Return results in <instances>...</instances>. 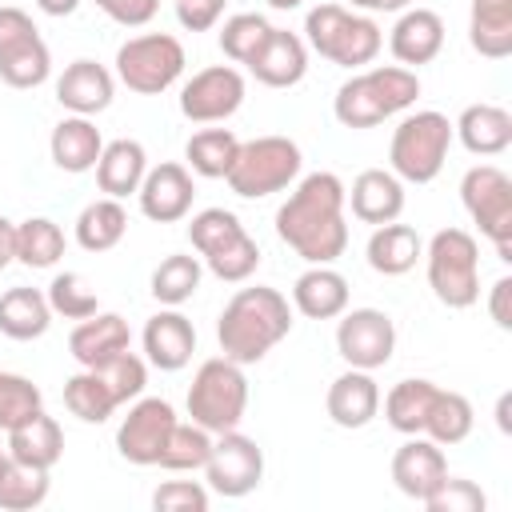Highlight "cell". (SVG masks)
Instances as JSON below:
<instances>
[{
  "label": "cell",
  "mask_w": 512,
  "mask_h": 512,
  "mask_svg": "<svg viewBox=\"0 0 512 512\" xmlns=\"http://www.w3.org/2000/svg\"><path fill=\"white\" fill-rule=\"evenodd\" d=\"M344 180L336 172H308L276 208V236L308 264H332L348 248Z\"/></svg>",
  "instance_id": "obj_1"
},
{
  "label": "cell",
  "mask_w": 512,
  "mask_h": 512,
  "mask_svg": "<svg viewBox=\"0 0 512 512\" xmlns=\"http://www.w3.org/2000/svg\"><path fill=\"white\" fill-rule=\"evenodd\" d=\"M288 332H292V304L280 288L268 284L236 288L216 320L220 356L236 364H260Z\"/></svg>",
  "instance_id": "obj_2"
},
{
  "label": "cell",
  "mask_w": 512,
  "mask_h": 512,
  "mask_svg": "<svg viewBox=\"0 0 512 512\" xmlns=\"http://www.w3.org/2000/svg\"><path fill=\"white\" fill-rule=\"evenodd\" d=\"M420 76L404 64H376L348 76L332 96V116L344 128H376L388 116H400L416 104Z\"/></svg>",
  "instance_id": "obj_3"
},
{
  "label": "cell",
  "mask_w": 512,
  "mask_h": 512,
  "mask_svg": "<svg viewBox=\"0 0 512 512\" xmlns=\"http://www.w3.org/2000/svg\"><path fill=\"white\" fill-rule=\"evenodd\" d=\"M304 44L340 68H364L380 56L384 32L368 12L348 4H316L304 16Z\"/></svg>",
  "instance_id": "obj_4"
},
{
  "label": "cell",
  "mask_w": 512,
  "mask_h": 512,
  "mask_svg": "<svg viewBox=\"0 0 512 512\" xmlns=\"http://www.w3.org/2000/svg\"><path fill=\"white\" fill-rule=\"evenodd\" d=\"M188 240L200 256V264L224 284H244L260 268V244L248 236L240 216L228 208L196 212L188 224Z\"/></svg>",
  "instance_id": "obj_5"
},
{
  "label": "cell",
  "mask_w": 512,
  "mask_h": 512,
  "mask_svg": "<svg viewBox=\"0 0 512 512\" xmlns=\"http://www.w3.org/2000/svg\"><path fill=\"white\" fill-rule=\"evenodd\" d=\"M452 120L436 108L408 112L388 140V172L404 184H432L452 148Z\"/></svg>",
  "instance_id": "obj_6"
},
{
  "label": "cell",
  "mask_w": 512,
  "mask_h": 512,
  "mask_svg": "<svg viewBox=\"0 0 512 512\" xmlns=\"http://www.w3.org/2000/svg\"><path fill=\"white\" fill-rule=\"evenodd\" d=\"M428 288L444 308H472L480 300V244L464 228H440L424 244Z\"/></svg>",
  "instance_id": "obj_7"
},
{
  "label": "cell",
  "mask_w": 512,
  "mask_h": 512,
  "mask_svg": "<svg viewBox=\"0 0 512 512\" xmlns=\"http://www.w3.org/2000/svg\"><path fill=\"white\" fill-rule=\"evenodd\" d=\"M188 416L192 424H200L204 432H228L240 428L244 412H248V376L244 364L228 360V356H212L196 368L192 384H188Z\"/></svg>",
  "instance_id": "obj_8"
},
{
  "label": "cell",
  "mask_w": 512,
  "mask_h": 512,
  "mask_svg": "<svg viewBox=\"0 0 512 512\" xmlns=\"http://www.w3.org/2000/svg\"><path fill=\"white\" fill-rule=\"evenodd\" d=\"M304 156L300 144L288 136H256V140H240V152L228 168V188L244 200H260L272 192H284L300 180Z\"/></svg>",
  "instance_id": "obj_9"
},
{
  "label": "cell",
  "mask_w": 512,
  "mask_h": 512,
  "mask_svg": "<svg viewBox=\"0 0 512 512\" xmlns=\"http://www.w3.org/2000/svg\"><path fill=\"white\" fill-rule=\"evenodd\" d=\"M184 44L172 32H140L116 48V80L136 96H160L184 76Z\"/></svg>",
  "instance_id": "obj_10"
},
{
  "label": "cell",
  "mask_w": 512,
  "mask_h": 512,
  "mask_svg": "<svg viewBox=\"0 0 512 512\" xmlns=\"http://www.w3.org/2000/svg\"><path fill=\"white\" fill-rule=\"evenodd\" d=\"M460 200L500 260H512V176L496 164H472L460 180Z\"/></svg>",
  "instance_id": "obj_11"
},
{
  "label": "cell",
  "mask_w": 512,
  "mask_h": 512,
  "mask_svg": "<svg viewBox=\"0 0 512 512\" xmlns=\"http://www.w3.org/2000/svg\"><path fill=\"white\" fill-rule=\"evenodd\" d=\"M48 76L52 52L36 20L16 4H0V80L8 88H40Z\"/></svg>",
  "instance_id": "obj_12"
},
{
  "label": "cell",
  "mask_w": 512,
  "mask_h": 512,
  "mask_svg": "<svg viewBox=\"0 0 512 512\" xmlns=\"http://www.w3.org/2000/svg\"><path fill=\"white\" fill-rule=\"evenodd\" d=\"M200 472H204L208 492H216L224 500H240V496L260 488V480H264V452H260V444L252 436H244L240 428H228V432L212 436V452H208Z\"/></svg>",
  "instance_id": "obj_13"
},
{
  "label": "cell",
  "mask_w": 512,
  "mask_h": 512,
  "mask_svg": "<svg viewBox=\"0 0 512 512\" xmlns=\"http://www.w3.org/2000/svg\"><path fill=\"white\" fill-rule=\"evenodd\" d=\"M336 352L348 368L376 372L396 352V324L380 308H344L336 316Z\"/></svg>",
  "instance_id": "obj_14"
},
{
  "label": "cell",
  "mask_w": 512,
  "mask_h": 512,
  "mask_svg": "<svg viewBox=\"0 0 512 512\" xmlns=\"http://www.w3.org/2000/svg\"><path fill=\"white\" fill-rule=\"evenodd\" d=\"M176 420L180 416H176V408L168 400H160V396H136L128 404V416L116 428V452L128 464H136V468H152L160 460V452H164Z\"/></svg>",
  "instance_id": "obj_15"
},
{
  "label": "cell",
  "mask_w": 512,
  "mask_h": 512,
  "mask_svg": "<svg viewBox=\"0 0 512 512\" xmlns=\"http://www.w3.org/2000/svg\"><path fill=\"white\" fill-rule=\"evenodd\" d=\"M244 76L236 64H212L192 72V80H184L180 88V112L192 124H224L228 116L240 112L244 104Z\"/></svg>",
  "instance_id": "obj_16"
},
{
  "label": "cell",
  "mask_w": 512,
  "mask_h": 512,
  "mask_svg": "<svg viewBox=\"0 0 512 512\" xmlns=\"http://www.w3.org/2000/svg\"><path fill=\"white\" fill-rule=\"evenodd\" d=\"M192 196H196V180H192V172H188L184 164H176V160H164V164L148 168L144 180H140V192H136L140 212H144L148 220H156V224H176V220H184V216L192 212Z\"/></svg>",
  "instance_id": "obj_17"
},
{
  "label": "cell",
  "mask_w": 512,
  "mask_h": 512,
  "mask_svg": "<svg viewBox=\"0 0 512 512\" xmlns=\"http://www.w3.org/2000/svg\"><path fill=\"white\" fill-rule=\"evenodd\" d=\"M448 476V460H444V448L428 436H408L396 452H392V484L408 496V500H428Z\"/></svg>",
  "instance_id": "obj_18"
},
{
  "label": "cell",
  "mask_w": 512,
  "mask_h": 512,
  "mask_svg": "<svg viewBox=\"0 0 512 512\" xmlns=\"http://www.w3.org/2000/svg\"><path fill=\"white\" fill-rule=\"evenodd\" d=\"M112 96H116V76L100 60L80 56L56 76V104L72 116H96L112 104Z\"/></svg>",
  "instance_id": "obj_19"
},
{
  "label": "cell",
  "mask_w": 512,
  "mask_h": 512,
  "mask_svg": "<svg viewBox=\"0 0 512 512\" xmlns=\"http://www.w3.org/2000/svg\"><path fill=\"white\" fill-rule=\"evenodd\" d=\"M140 344H144V360L152 368L180 372L196 352V328L180 308H160L156 316H148Z\"/></svg>",
  "instance_id": "obj_20"
},
{
  "label": "cell",
  "mask_w": 512,
  "mask_h": 512,
  "mask_svg": "<svg viewBox=\"0 0 512 512\" xmlns=\"http://www.w3.org/2000/svg\"><path fill=\"white\" fill-rule=\"evenodd\" d=\"M388 48H392L396 64H404V68L432 64L440 56V48H444V20H440V12L420 8V4L404 8L396 16L392 32H388Z\"/></svg>",
  "instance_id": "obj_21"
},
{
  "label": "cell",
  "mask_w": 512,
  "mask_h": 512,
  "mask_svg": "<svg viewBox=\"0 0 512 512\" xmlns=\"http://www.w3.org/2000/svg\"><path fill=\"white\" fill-rule=\"evenodd\" d=\"M124 348H132V332L120 312H92V316L76 320V328L68 336V352L80 368H100L112 356H120Z\"/></svg>",
  "instance_id": "obj_22"
},
{
  "label": "cell",
  "mask_w": 512,
  "mask_h": 512,
  "mask_svg": "<svg viewBox=\"0 0 512 512\" xmlns=\"http://www.w3.org/2000/svg\"><path fill=\"white\" fill-rule=\"evenodd\" d=\"M264 88H292L304 80L308 72V44L304 36L288 32V28H272L264 48L244 64Z\"/></svg>",
  "instance_id": "obj_23"
},
{
  "label": "cell",
  "mask_w": 512,
  "mask_h": 512,
  "mask_svg": "<svg viewBox=\"0 0 512 512\" xmlns=\"http://www.w3.org/2000/svg\"><path fill=\"white\" fill-rule=\"evenodd\" d=\"M344 204H352V216L360 224H388L404 212V180L388 168H364L352 188H344Z\"/></svg>",
  "instance_id": "obj_24"
},
{
  "label": "cell",
  "mask_w": 512,
  "mask_h": 512,
  "mask_svg": "<svg viewBox=\"0 0 512 512\" xmlns=\"http://www.w3.org/2000/svg\"><path fill=\"white\" fill-rule=\"evenodd\" d=\"M324 408L336 428H364L380 416V384L364 368H348L328 384Z\"/></svg>",
  "instance_id": "obj_25"
},
{
  "label": "cell",
  "mask_w": 512,
  "mask_h": 512,
  "mask_svg": "<svg viewBox=\"0 0 512 512\" xmlns=\"http://www.w3.org/2000/svg\"><path fill=\"white\" fill-rule=\"evenodd\" d=\"M348 308V280L332 264H308L292 284V312L308 320H336Z\"/></svg>",
  "instance_id": "obj_26"
},
{
  "label": "cell",
  "mask_w": 512,
  "mask_h": 512,
  "mask_svg": "<svg viewBox=\"0 0 512 512\" xmlns=\"http://www.w3.org/2000/svg\"><path fill=\"white\" fill-rule=\"evenodd\" d=\"M452 136L472 152V156H500L508 152L512 144V112L500 108V104H468L456 124H452Z\"/></svg>",
  "instance_id": "obj_27"
},
{
  "label": "cell",
  "mask_w": 512,
  "mask_h": 512,
  "mask_svg": "<svg viewBox=\"0 0 512 512\" xmlns=\"http://www.w3.org/2000/svg\"><path fill=\"white\" fill-rule=\"evenodd\" d=\"M48 152H52V164H56L60 172L80 176V172H92V168H96V160H100V152H104V136H100V128L92 124V116H72V112H68V116L52 128Z\"/></svg>",
  "instance_id": "obj_28"
},
{
  "label": "cell",
  "mask_w": 512,
  "mask_h": 512,
  "mask_svg": "<svg viewBox=\"0 0 512 512\" xmlns=\"http://www.w3.org/2000/svg\"><path fill=\"white\" fill-rule=\"evenodd\" d=\"M92 172H96V184H100L104 196H112V200L136 196L140 192V180L148 172V152H144L140 140H128V136L108 140Z\"/></svg>",
  "instance_id": "obj_29"
},
{
  "label": "cell",
  "mask_w": 512,
  "mask_h": 512,
  "mask_svg": "<svg viewBox=\"0 0 512 512\" xmlns=\"http://www.w3.org/2000/svg\"><path fill=\"white\" fill-rule=\"evenodd\" d=\"M364 256H368V268L372 272H380V276H404L424 256V240H420V232L412 224L388 220V224H376L372 228Z\"/></svg>",
  "instance_id": "obj_30"
},
{
  "label": "cell",
  "mask_w": 512,
  "mask_h": 512,
  "mask_svg": "<svg viewBox=\"0 0 512 512\" xmlns=\"http://www.w3.org/2000/svg\"><path fill=\"white\" fill-rule=\"evenodd\" d=\"M8 456L32 468H56V460L64 456V428L56 424V416H48L44 408L32 412L28 420H20L16 428H8Z\"/></svg>",
  "instance_id": "obj_31"
},
{
  "label": "cell",
  "mask_w": 512,
  "mask_h": 512,
  "mask_svg": "<svg viewBox=\"0 0 512 512\" xmlns=\"http://www.w3.org/2000/svg\"><path fill=\"white\" fill-rule=\"evenodd\" d=\"M52 328V308L40 288H8L0 296V332L8 340H40Z\"/></svg>",
  "instance_id": "obj_32"
},
{
  "label": "cell",
  "mask_w": 512,
  "mask_h": 512,
  "mask_svg": "<svg viewBox=\"0 0 512 512\" xmlns=\"http://www.w3.org/2000/svg\"><path fill=\"white\" fill-rule=\"evenodd\" d=\"M436 388H440V384H432V380H424V376H408V380L392 384L388 396H380L388 428H396L400 436L424 432V420H428V408H432Z\"/></svg>",
  "instance_id": "obj_33"
},
{
  "label": "cell",
  "mask_w": 512,
  "mask_h": 512,
  "mask_svg": "<svg viewBox=\"0 0 512 512\" xmlns=\"http://www.w3.org/2000/svg\"><path fill=\"white\" fill-rule=\"evenodd\" d=\"M468 40L480 56L504 60L512 52V0H472Z\"/></svg>",
  "instance_id": "obj_34"
},
{
  "label": "cell",
  "mask_w": 512,
  "mask_h": 512,
  "mask_svg": "<svg viewBox=\"0 0 512 512\" xmlns=\"http://www.w3.org/2000/svg\"><path fill=\"white\" fill-rule=\"evenodd\" d=\"M236 152H240V140L232 128H200L184 144V160H188L184 168L192 176H204V180H224Z\"/></svg>",
  "instance_id": "obj_35"
},
{
  "label": "cell",
  "mask_w": 512,
  "mask_h": 512,
  "mask_svg": "<svg viewBox=\"0 0 512 512\" xmlns=\"http://www.w3.org/2000/svg\"><path fill=\"white\" fill-rule=\"evenodd\" d=\"M124 232H128V212L112 196H100V200L84 204L80 216H76V244L84 252H108L124 240Z\"/></svg>",
  "instance_id": "obj_36"
},
{
  "label": "cell",
  "mask_w": 512,
  "mask_h": 512,
  "mask_svg": "<svg viewBox=\"0 0 512 512\" xmlns=\"http://www.w3.org/2000/svg\"><path fill=\"white\" fill-rule=\"evenodd\" d=\"M64 408L84 424H104L120 408V400L96 368H80L76 376L64 380Z\"/></svg>",
  "instance_id": "obj_37"
},
{
  "label": "cell",
  "mask_w": 512,
  "mask_h": 512,
  "mask_svg": "<svg viewBox=\"0 0 512 512\" xmlns=\"http://www.w3.org/2000/svg\"><path fill=\"white\" fill-rule=\"evenodd\" d=\"M472 424H476V412H472L468 396H464V392L436 388V396H432V408H428V420H424V432H420V436L436 440L440 448H452V444L468 440Z\"/></svg>",
  "instance_id": "obj_38"
},
{
  "label": "cell",
  "mask_w": 512,
  "mask_h": 512,
  "mask_svg": "<svg viewBox=\"0 0 512 512\" xmlns=\"http://www.w3.org/2000/svg\"><path fill=\"white\" fill-rule=\"evenodd\" d=\"M200 276H204L200 256L172 252V256H164V260L152 268V296H156L164 308H180L184 300H192V296H196Z\"/></svg>",
  "instance_id": "obj_39"
},
{
  "label": "cell",
  "mask_w": 512,
  "mask_h": 512,
  "mask_svg": "<svg viewBox=\"0 0 512 512\" xmlns=\"http://www.w3.org/2000/svg\"><path fill=\"white\" fill-rule=\"evenodd\" d=\"M64 256V228L48 216H28L16 224V260L24 268H56Z\"/></svg>",
  "instance_id": "obj_40"
},
{
  "label": "cell",
  "mask_w": 512,
  "mask_h": 512,
  "mask_svg": "<svg viewBox=\"0 0 512 512\" xmlns=\"http://www.w3.org/2000/svg\"><path fill=\"white\" fill-rule=\"evenodd\" d=\"M48 468H32V464H20L8 456V468L0 476V508L4 512H32L48 500Z\"/></svg>",
  "instance_id": "obj_41"
},
{
  "label": "cell",
  "mask_w": 512,
  "mask_h": 512,
  "mask_svg": "<svg viewBox=\"0 0 512 512\" xmlns=\"http://www.w3.org/2000/svg\"><path fill=\"white\" fill-rule=\"evenodd\" d=\"M268 32H272L268 16H260V12H236V16H228V20L220 24L216 44H220V52H224L232 64H248V60L264 48Z\"/></svg>",
  "instance_id": "obj_42"
},
{
  "label": "cell",
  "mask_w": 512,
  "mask_h": 512,
  "mask_svg": "<svg viewBox=\"0 0 512 512\" xmlns=\"http://www.w3.org/2000/svg\"><path fill=\"white\" fill-rule=\"evenodd\" d=\"M208 452H212V432H204L192 420L188 424L176 420V428H172V436H168V444H164L156 464L164 472H196V468H204Z\"/></svg>",
  "instance_id": "obj_43"
},
{
  "label": "cell",
  "mask_w": 512,
  "mask_h": 512,
  "mask_svg": "<svg viewBox=\"0 0 512 512\" xmlns=\"http://www.w3.org/2000/svg\"><path fill=\"white\" fill-rule=\"evenodd\" d=\"M44 296H48L52 316H64V320H84V316L100 312V300L80 272H56Z\"/></svg>",
  "instance_id": "obj_44"
},
{
  "label": "cell",
  "mask_w": 512,
  "mask_h": 512,
  "mask_svg": "<svg viewBox=\"0 0 512 512\" xmlns=\"http://www.w3.org/2000/svg\"><path fill=\"white\" fill-rule=\"evenodd\" d=\"M40 408H44V392H40L28 376L0 368V432L16 428L20 420H28V416L40 412Z\"/></svg>",
  "instance_id": "obj_45"
},
{
  "label": "cell",
  "mask_w": 512,
  "mask_h": 512,
  "mask_svg": "<svg viewBox=\"0 0 512 512\" xmlns=\"http://www.w3.org/2000/svg\"><path fill=\"white\" fill-rule=\"evenodd\" d=\"M96 372L108 380V388L116 392V400H120V404H128V400H136V396H144V384H148V360H144V356H136L132 348H124L120 356H112V360H108V364H100Z\"/></svg>",
  "instance_id": "obj_46"
},
{
  "label": "cell",
  "mask_w": 512,
  "mask_h": 512,
  "mask_svg": "<svg viewBox=\"0 0 512 512\" xmlns=\"http://www.w3.org/2000/svg\"><path fill=\"white\" fill-rule=\"evenodd\" d=\"M428 512H484L488 496L480 484L464 480V476H444V484L424 500Z\"/></svg>",
  "instance_id": "obj_47"
},
{
  "label": "cell",
  "mask_w": 512,
  "mask_h": 512,
  "mask_svg": "<svg viewBox=\"0 0 512 512\" xmlns=\"http://www.w3.org/2000/svg\"><path fill=\"white\" fill-rule=\"evenodd\" d=\"M208 500H212V492L200 480H164L152 492L156 512H208Z\"/></svg>",
  "instance_id": "obj_48"
},
{
  "label": "cell",
  "mask_w": 512,
  "mask_h": 512,
  "mask_svg": "<svg viewBox=\"0 0 512 512\" xmlns=\"http://www.w3.org/2000/svg\"><path fill=\"white\" fill-rule=\"evenodd\" d=\"M96 8L120 28H144L160 12V0H96Z\"/></svg>",
  "instance_id": "obj_49"
},
{
  "label": "cell",
  "mask_w": 512,
  "mask_h": 512,
  "mask_svg": "<svg viewBox=\"0 0 512 512\" xmlns=\"http://www.w3.org/2000/svg\"><path fill=\"white\" fill-rule=\"evenodd\" d=\"M224 16V0H176V20L188 32H208Z\"/></svg>",
  "instance_id": "obj_50"
},
{
  "label": "cell",
  "mask_w": 512,
  "mask_h": 512,
  "mask_svg": "<svg viewBox=\"0 0 512 512\" xmlns=\"http://www.w3.org/2000/svg\"><path fill=\"white\" fill-rule=\"evenodd\" d=\"M488 316L496 320V328H512V276H500L488 288Z\"/></svg>",
  "instance_id": "obj_51"
},
{
  "label": "cell",
  "mask_w": 512,
  "mask_h": 512,
  "mask_svg": "<svg viewBox=\"0 0 512 512\" xmlns=\"http://www.w3.org/2000/svg\"><path fill=\"white\" fill-rule=\"evenodd\" d=\"M16 260V224L8 216H0V272Z\"/></svg>",
  "instance_id": "obj_52"
},
{
  "label": "cell",
  "mask_w": 512,
  "mask_h": 512,
  "mask_svg": "<svg viewBox=\"0 0 512 512\" xmlns=\"http://www.w3.org/2000/svg\"><path fill=\"white\" fill-rule=\"evenodd\" d=\"M348 8H356V12H404V8H412L416 0H344Z\"/></svg>",
  "instance_id": "obj_53"
},
{
  "label": "cell",
  "mask_w": 512,
  "mask_h": 512,
  "mask_svg": "<svg viewBox=\"0 0 512 512\" xmlns=\"http://www.w3.org/2000/svg\"><path fill=\"white\" fill-rule=\"evenodd\" d=\"M36 8L44 16H72L80 8V0H36Z\"/></svg>",
  "instance_id": "obj_54"
},
{
  "label": "cell",
  "mask_w": 512,
  "mask_h": 512,
  "mask_svg": "<svg viewBox=\"0 0 512 512\" xmlns=\"http://www.w3.org/2000/svg\"><path fill=\"white\" fill-rule=\"evenodd\" d=\"M304 0H268V8H276V12H292V8H300Z\"/></svg>",
  "instance_id": "obj_55"
},
{
  "label": "cell",
  "mask_w": 512,
  "mask_h": 512,
  "mask_svg": "<svg viewBox=\"0 0 512 512\" xmlns=\"http://www.w3.org/2000/svg\"><path fill=\"white\" fill-rule=\"evenodd\" d=\"M496 416H500V428L508 432V396H500V404H496Z\"/></svg>",
  "instance_id": "obj_56"
},
{
  "label": "cell",
  "mask_w": 512,
  "mask_h": 512,
  "mask_svg": "<svg viewBox=\"0 0 512 512\" xmlns=\"http://www.w3.org/2000/svg\"><path fill=\"white\" fill-rule=\"evenodd\" d=\"M4 468H8V448H0V476H4Z\"/></svg>",
  "instance_id": "obj_57"
}]
</instances>
